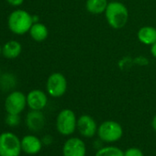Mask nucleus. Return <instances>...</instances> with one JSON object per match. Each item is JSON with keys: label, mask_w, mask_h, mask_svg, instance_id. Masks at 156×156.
<instances>
[{"label": "nucleus", "mask_w": 156, "mask_h": 156, "mask_svg": "<svg viewBox=\"0 0 156 156\" xmlns=\"http://www.w3.org/2000/svg\"><path fill=\"white\" fill-rule=\"evenodd\" d=\"M106 20L113 29H122L128 22L129 11L127 7L119 1L108 2L105 11Z\"/></svg>", "instance_id": "obj_1"}, {"label": "nucleus", "mask_w": 156, "mask_h": 156, "mask_svg": "<svg viewBox=\"0 0 156 156\" xmlns=\"http://www.w3.org/2000/svg\"><path fill=\"white\" fill-rule=\"evenodd\" d=\"M33 23V16L22 9L13 11L8 20L9 29L17 35H23L29 32Z\"/></svg>", "instance_id": "obj_2"}, {"label": "nucleus", "mask_w": 156, "mask_h": 156, "mask_svg": "<svg viewBox=\"0 0 156 156\" xmlns=\"http://www.w3.org/2000/svg\"><path fill=\"white\" fill-rule=\"evenodd\" d=\"M98 136L104 142H116L122 138L123 129L117 121L106 120L98 126Z\"/></svg>", "instance_id": "obj_3"}, {"label": "nucleus", "mask_w": 156, "mask_h": 156, "mask_svg": "<svg viewBox=\"0 0 156 156\" xmlns=\"http://www.w3.org/2000/svg\"><path fill=\"white\" fill-rule=\"evenodd\" d=\"M77 127V118L75 113L69 108L61 110L56 118L57 131L63 136L72 135Z\"/></svg>", "instance_id": "obj_4"}, {"label": "nucleus", "mask_w": 156, "mask_h": 156, "mask_svg": "<svg viewBox=\"0 0 156 156\" xmlns=\"http://www.w3.org/2000/svg\"><path fill=\"white\" fill-rule=\"evenodd\" d=\"M21 140L12 132L0 134V156H20L21 153Z\"/></svg>", "instance_id": "obj_5"}, {"label": "nucleus", "mask_w": 156, "mask_h": 156, "mask_svg": "<svg viewBox=\"0 0 156 156\" xmlns=\"http://www.w3.org/2000/svg\"><path fill=\"white\" fill-rule=\"evenodd\" d=\"M46 89L48 94L52 98L62 97L67 90V80L61 73H52L46 83Z\"/></svg>", "instance_id": "obj_6"}, {"label": "nucleus", "mask_w": 156, "mask_h": 156, "mask_svg": "<svg viewBox=\"0 0 156 156\" xmlns=\"http://www.w3.org/2000/svg\"><path fill=\"white\" fill-rule=\"evenodd\" d=\"M27 106V97L20 91L10 93L5 100V108L8 114L20 115Z\"/></svg>", "instance_id": "obj_7"}, {"label": "nucleus", "mask_w": 156, "mask_h": 156, "mask_svg": "<svg viewBox=\"0 0 156 156\" xmlns=\"http://www.w3.org/2000/svg\"><path fill=\"white\" fill-rule=\"evenodd\" d=\"M87 147L84 140L77 137H71L62 146L63 156H86Z\"/></svg>", "instance_id": "obj_8"}, {"label": "nucleus", "mask_w": 156, "mask_h": 156, "mask_svg": "<svg viewBox=\"0 0 156 156\" xmlns=\"http://www.w3.org/2000/svg\"><path fill=\"white\" fill-rule=\"evenodd\" d=\"M98 129L96 120L89 115H82L77 119L76 129L84 138H93L98 134Z\"/></svg>", "instance_id": "obj_9"}, {"label": "nucleus", "mask_w": 156, "mask_h": 156, "mask_svg": "<svg viewBox=\"0 0 156 156\" xmlns=\"http://www.w3.org/2000/svg\"><path fill=\"white\" fill-rule=\"evenodd\" d=\"M47 95L40 89L31 90L27 95V105L31 110H42L47 106Z\"/></svg>", "instance_id": "obj_10"}, {"label": "nucleus", "mask_w": 156, "mask_h": 156, "mask_svg": "<svg viewBox=\"0 0 156 156\" xmlns=\"http://www.w3.org/2000/svg\"><path fill=\"white\" fill-rule=\"evenodd\" d=\"M41 140L34 135H26L21 140V149L27 154H37L41 151Z\"/></svg>", "instance_id": "obj_11"}, {"label": "nucleus", "mask_w": 156, "mask_h": 156, "mask_svg": "<svg viewBox=\"0 0 156 156\" xmlns=\"http://www.w3.org/2000/svg\"><path fill=\"white\" fill-rule=\"evenodd\" d=\"M26 124L32 131L41 130L45 125V118L41 110H31L26 117Z\"/></svg>", "instance_id": "obj_12"}, {"label": "nucleus", "mask_w": 156, "mask_h": 156, "mask_svg": "<svg viewBox=\"0 0 156 156\" xmlns=\"http://www.w3.org/2000/svg\"><path fill=\"white\" fill-rule=\"evenodd\" d=\"M138 40L144 45H151L156 42V29L151 26H144L138 30Z\"/></svg>", "instance_id": "obj_13"}, {"label": "nucleus", "mask_w": 156, "mask_h": 156, "mask_svg": "<svg viewBox=\"0 0 156 156\" xmlns=\"http://www.w3.org/2000/svg\"><path fill=\"white\" fill-rule=\"evenodd\" d=\"M21 44L17 41H9L2 47V54L8 59H15L21 53Z\"/></svg>", "instance_id": "obj_14"}, {"label": "nucleus", "mask_w": 156, "mask_h": 156, "mask_svg": "<svg viewBox=\"0 0 156 156\" xmlns=\"http://www.w3.org/2000/svg\"><path fill=\"white\" fill-rule=\"evenodd\" d=\"M30 37L36 41H43L48 38L49 35V30L47 29V27L40 22H36L33 23V25L31 26L30 30Z\"/></svg>", "instance_id": "obj_15"}, {"label": "nucleus", "mask_w": 156, "mask_h": 156, "mask_svg": "<svg viewBox=\"0 0 156 156\" xmlns=\"http://www.w3.org/2000/svg\"><path fill=\"white\" fill-rule=\"evenodd\" d=\"M108 5V0H87L86 9L91 14L99 15L105 13Z\"/></svg>", "instance_id": "obj_16"}, {"label": "nucleus", "mask_w": 156, "mask_h": 156, "mask_svg": "<svg viewBox=\"0 0 156 156\" xmlns=\"http://www.w3.org/2000/svg\"><path fill=\"white\" fill-rule=\"evenodd\" d=\"M95 156H124V151L117 146H105L98 149Z\"/></svg>", "instance_id": "obj_17"}, {"label": "nucleus", "mask_w": 156, "mask_h": 156, "mask_svg": "<svg viewBox=\"0 0 156 156\" xmlns=\"http://www.w3.org/2000/svg\"><path fill=\"white\" fill-rule=\"evenodd\" d=\"M6 122L10 127L18 126L20 122V118L18 114H8V117L6 119Z\"/></svg>", "instance_id": "obj_18"}, {"label": "nucleus", "mask_w": 156, "mask_h": 156, "mask_svg": "<svg viewBox=\"0 0 156 156\" xmlns=\"http://www.w3.org/2000/svg\"><path fill=\"white\" fill-rule=\"evenodd\" d=\"M124 156H144L142 151L136 147H131L124 151Z\"/></svg>", "instance_id": "obj_19"}, {"label": "nucleus", "mask_w": 156, "mask_h": 156, "mask_svg": "<svg viewBox=\"0 0 156 156\" xmlns=\"http://www.w3.org/2000/svg\"><path fill=\"white\" fill-rule=\"evenodd\" d=\"M7 2L13 7H19V6L22 5L24 0H7Z\"/></svg>", "instance_id": "obj_20"}, {"label": "nucleus", "mask_w": 156, "mask_h": 156, "mask_svg": "<svg viewBox=\"0 0 156 156\" xmlns=\"http://www.w3.org/2000/svg\"><path fill=\"white\" fill-rule=\"evenodd\" d=\"M151 53L154 58H156V42L151 45Z\"/></svg>", "instance_id": "obj_21"}, {"label": "nucleus", "mask_w": 156, "mask_h": 156, "mask_svg": "<svg viewBox=\"0 0 156 156\" xmlns=\"http://www.w3.org/2000/svg\"><path fill=\"white\" fill-rule=\"evenodd\" d=\"M151 127H152V129L156 131V115L153 117V119H152V120H151Z\"/></svg>", "instance_id": "obj_22"}, {"label": "nucleus", "mask_w": 156, "mask_h": 156, "mask_svg": "<svg viewBox=\"0 0 156 156\" xmlns=\"http://www.w3.org/2000/svg\"><path fill=\"white\" fill-rule=\"evenodd\" d=\"M1 53H2V47L0 46V54H1Z\"/></svg>", "instance_id": "obj_23"}, {"label": "nucleus", "mask_w": 156, "mask_h": 156, "mask_svg": "<svg viewBox=\"0 0 156 156\" xmlns=\"http://www.w3.org/2000/svg\"><path fill=\"white\" fill-rule=\"evenodd\" d=\"M0 74H1V71H0Z\"/></svg>", "instance_id": "obj_24"}]
</instances>
